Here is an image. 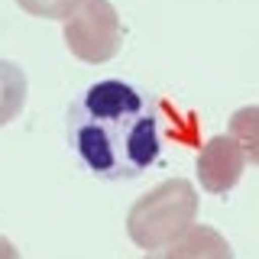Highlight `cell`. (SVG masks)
I'll return each instance as SVG.
<instances>
[{
    "mask_svg": "<svg viewBox=\"0 0 259 259\" xmlns=\"http://www.w3.org/2000/svg\"><path fill=\"white\" fill-rule=\"evenodd\" d=\"M198 217V191L185 178H168L133 201L126 214V237L146 253H162Z\"/></svg>",
    "mask_w": 259,
    "mask_h": 259,
    "instance_id": "obj_2",
    "label": "cell"
},
{
    "mask_svg": "<svg viewBox=\"0 0 259 259\" xmlns=\"http://www.w3.org/2000/svg\"><path fill=\"white\" fill-rule=\"evenodd\" d=\"M162 259H233V249L214 227L191 224L172 246H165Z\"/></svg>",
    "mask_w": 259,
    "mask_h": 259,
    "instance_id": "obj_5",
    "label": "cell"
},
{
    "mask_svg": "<svg viewBox=\"0 0 259 259\" xmlns=\"http://www.w3.org/2000/svg\"><path fill=\"white\" fill-rule=\"evenodd\" d=\"M68 143L104 182L140 178L162 152L159 110L126 81H97L71 104Z\"/></svg>",
    "mask_w": 259,
    "mask_h": 259,
    "instance_id": "obj_1",
    "label": "cell"
},
{
    "mask_svg": "<svg viewBox=\"0 0 259 259\" xmlns=\"http://www.w3.org/2000/svg\"><path fill=\"white\" fill-rule=\"evenodd\" d=\"M227 136L243 149L249 165H259V107H240L227 120Z\"/></svg>",
    "mask_w": 259,
    "mask_h": 259,
    "instance_id": "obj_7",
    "label": "cell"
},
{
    "mask_svg": "<svg viewBox=\"0 0 259 259\" xmlns=\"http://www.w3.org/2000/svg\"><path fill=\"white\" fill-rule=\"evenodd\" d=\"M20 10H26L32 16H42V20H62L71 10L75 0H16Z\"/></svg>",
    "mask_w": 259,
    "mask_h": 259,
    "instance_id": "obj_8",
    "label": "cell"
},
{
    "mask_svg": "<svg viewBox=\"0 0 259 259\" xmlns=\"http://www.w3.org/2000/svg\"><path fill=\"white\" fill-rule=\"evenodd\" d=\"M0 259H20V253H16V246L7 237H0Z\"/></svg>",
    "mask_w": 259,
    "mask_h": 259,
    "instance_id": "obj_9",
    "label": "cell"
},
{
    "mask_svg": "<svg viewBox=\"0 0 259 259\" xmlns=\"http://www.w3.org/2000/svg\"><path fill=\"white\" fill-rule=\"evenodd\" d=\"M26 75L16 62L0 59V126L20 117L23 104H26Z\"/></svg>",
    "mask_w": 259,
    "mask_h": 259,
    "instance_id": "obj_6",
    "label": "cell"
},
{
    "mask_svg": "<svg viewBox=\"0 0 259 259\" xmlns=\"http://www.w3.org/2000/svg\"><path fill=\"white\" fill-rule=\"evenodd\" d=\"M65 20V42L78 62L104 65L120 52V16L110 0H75Z\"/></svg>",
    "mask_w": 259,
    "mask_h": 259,
    "instance_id": "obj_3",
    "label": "cell"
},
{
    "mask_svg": "<svg viewBox=\"0 0 259 259\" xmlns=\"http://www.w3.org/2000/svg\"><path fill=\"white\" fill-rule=\"evenodd\" d=\"M246 156L230 136H210L198 152V182L210 194H227L240 185Z\"/></svg>",
    "mask_w": 259,
    "mask_h": 259,
    "instance_id": "obj_4",
    "label": "cell"
},
{
    "mask_svg": "<svg viewBox=\"0 0 259 259\" xmlns=\"http://www.w3.org/2000/svg\"><path fill=\"white\" fill-rule=\"evenodd\" d=\"M146 259H162V253H149V256H146Z\"/></svg>",
    "mask_w": 259,
    "mask_h": 259,
    "instance_id": "obj_10",
    "label": "cell"
}]
</instances>
